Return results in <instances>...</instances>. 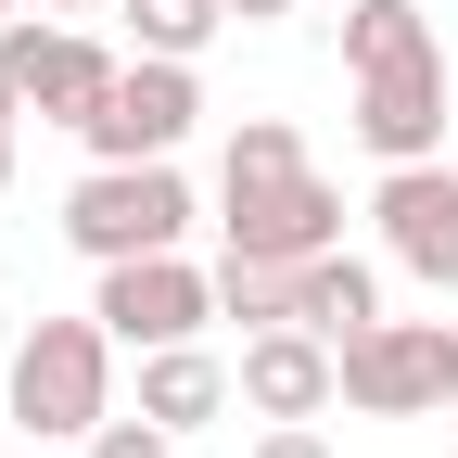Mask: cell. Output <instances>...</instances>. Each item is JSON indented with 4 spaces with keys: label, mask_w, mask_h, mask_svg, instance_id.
<instances>
[{
    "label": "cell",
    "mask_w": 458,
    "mask_h": 458,
    "mask_svg": "<svg viewBox=\"0 0 458 458\" xmlns=\"http://www.w3.org/2000/svg\"><path fill=\"white\" fill-rule=\"evenodd\" d=\"M344 408L357 420H433L445 408V318H369V331H344Z\"/></svg>",
    "instance_id": "obj_6"
},
{
    "label": "cell",
    "mask_w": 458,
    "mask_h": 458,
    "mask_svg": "<svg viewBox=\"0 0 458 458\" xmlns=\"http://www.w3.org/2000/svg\"><path fill=\"white\" fill-rule=\"evenodd\" d=\"M0 369H13V344H0Z\"/></svg>",
    "instance_id": "obj_23"
},
{
    "label": "cell",
    "mask_w": 458,
    "mask_h": 458,
    "mask_svg": "<svg viewBox=\"0 0 458 458\" xmlns=\"http://www.w3.org/2000/svg\"><path fill=\"white\" fill-rule=\"evenodd\" d=\"M13 13H26V0H0V26H13Z\"/></svg>",
    "instance_id": "obj_22"
},
{
    "label": "cell",
    "mask_w": 458,
    "mask_h": 458,
    "mask_svg": "<svg viewBox=\"0 0 458 458\" xmlns=\"http://www.w3.org/2000/svg\"><path fill=\"white\" fill-rule=\"evenodd\" d=\"M242 408L255 420H331L344 408V344L306 331V318H280V331H242Z\"/></svg>",
    "instance_id": "obj_10"
},
{
    "label": "cell",
    "mask_w": 458,
    "mask_h": 458,
    "mask_svg": "<svg viewBox=\"0 0 458 458\" xmlns=\"http://www.w3.org/2000/svg\"><path fill=\"white\" fill-rule=\"evenodd\" d=\"M140 408H153L165 433H204V420L242 408V369H229L216 344H153V357H140Z\"/></svg>",
    "instance_id": "obj_11"
},
{
    "label": "cell",
    "mask_w": 458,
    "mask_h": 458,
    "mask_svg": "<svg viewBox=\"0 0 458 458\" xmlns=\"http://www.w3.org/2000/svg\"><path fill=\"white\" fill-rule=\"evenodd\" d=\"M13 140H26V89H13V64H0V191H13Z\"/></svg>",
    "instance_id": "obj_18"
},
{
    "label": "cell",
    "mask_w": 458,
    "mask_h": 458,
    "mask_svg": "<svg viewBox=\"0 0 458 458\" xmlns=\"http://www.w3.org/2000/svg\"><path fill=\"white\" fill-rule=\"evenodd\" d=\"M216 318L280 331V318H293V267H267V255H216Z\"/></svg>",
    "instance_id": "obj_14"
},
{
    "label": "cell",
    "mask_w": 458,
    "mask_h": 458,
    "mask_svg": "<svg viewBox=\"0 0 458 458\" xmlns=\"http://www.w3.org/2000/svg\"><path fill=\"white\" fill-rule=\"evenodd\" d=\"M280 13H293V0H229V26H280Z\"/></svg>",
    "instance_id": "obj_19"
},
{
    "label": "cell",
    "mask_w": 458,
    "mask_h": 458,
    "mask_svg": "<svg viewBox=\"0 0 458 458\" xmlns=\"http://www.w3.org/2000/svg\"><path fill=\"white\" fill-rule=\"evenodd\" d=\"M255 458H331V433H318V420H267V433H255Z\"/></svg>",
    "instance_id": "obj_17"
},
{
    "label": "cell",
    "mask_w": 458,
    "mask_h": 458,
    "mask_svg": "<svg viewBox=\"0 0 458 458\" xmlns=\"http://www.w3.org/2000/svg\"><path fill=\"white\" fill-rule=\"evenodd\" d=\"M128 13V51H179V64H204L216 26H229V0H114Z\"/></svg>",
    "instance_id": "obj_13"
},
{
    "label": "cell",
    "mask_w": 458,
    "mask_h": 458,
    "mask_svg": "<svg viewBox=\"0 0 458 458\" xmlns=\"http://www.w3.org/2000/svg\"><path fill=\"white\" fill-rule=\"evenodd\" d=\"M179 445H191V433H165L153 408H114V420L89 433V458H179Z\"/></svg>",
    "instance_id": "obj_16"
},
{
    "label": "cell",
    "mask_w": 458,
    "mask_h": 458,
    "mask_svg": "<svg viewBox=\"0 0 458 458\" xmlns=\"http://www.w3.org/2000/svg\"><path fill=\"white\" fill-rule=\"evenodd\" d=\"M191 128H204V77L179 64V51H128L77 140H89V165H153V153H179Z\"/></svg>",
    "instance_id": "obj_4"
},
{
    "label": "cell",
    "mask_w": 458,
    "mask_h": 458,
    "mask_svg": "<svg viewBox=\"0 0 458 458\" xmlns=\"http://www.w3.org/2000/svg\"><path fill=\"white\" fill-rule=\"evenodd\" d=\"M433 38V13L420 0H344V77L357 64H382V51H420Z\"/></svg>",
    "instance_id": "obj_15"
},
{
    "label": "cell",
    "mask_w": 458,
    "mask_h": 458,
    "mask_svg": "<svg viewBox=\"0 0 458 458\" xmlns=\"http://www.w3.org/2000/svg\"><path fill=\"white\" fill-rule=\"evenodd\" d=\"M89 318L128 344V357H153V344H204V318H216V267H191V255H128V267H102Z\"/></svg>",
    "instance_id": "obj_7"
},
{
    "label": "cell",
    "mask_w": 458,
    "mask_h": 458,
    "mask_svg": "<svg viewBox=\"0 0 458 458\" xmlns=\"http://www.w3.org/2000/svg\"><path fill=\"white\" fill-rule=\"evenodd\" d=\"M38 13H114V0H38Z\"/></svg>",
    "instance_id": "obj_21"
},
{
    "label": "cell",
    "mask_w": 458,
    "mask_h": 458,
    "mask_svg": "<svg viewBox=\"0 0 458 458\" xmlns=\"http://www.w3.org/2000/svg\"><path fill=\"white\" fill-rule=\"evenodd\" d=\"M344 242V191L306 165V140L280 114H242L216 153V255H267V267H306Z\"/></svg>",
    "instance_id": "obj_1"
},
{
    "label": "cell",
    "mask_w": 458,
    "mask_h": 458,
    "mask_svg": "<svg viewBox=\"0 0 458 458\" xmlns=\"http://www.w3.org/2000/svg\"><path fill=\"white\" fill-rule=\"evenodd\" d=\"M445 408H458V318H445Z\"/></svg>",
    "instance_id": "obj_20"
},
{
    "label": "cell",
    "mask_w": 458,
    "mask_h": 458,
    "mask_svg": "<svg viewBox=\"0 0 458 458\" xmlns=\"http://www.w3.org/2000/svg\"><path fill=\"white\" fill-rule=\"evenodd\" d=\"M293 318L331 331V344H344V331H369V318H382V267H369V255H344V242L306 255V267H293Z\"/></svg>",
    "instance_id": "obj_12"
},
{
    "label": "cell",
    "mask_w": 458,
    "mask_h": 458,
    "mask_svg": "<svg viewBox=\"0 0 458 458\" xmlns=\"http://www.w3.org/2000/svg\"><path fill=\"white\" fill-rule=\"evenodd\" d=\"M114 344L102 318H26L13 331V369H0V420L38 433V445H89L114 420Z\"/></svg>",
    "instance_id": "obj_2"
},
{
    "label": "cell",
    "mask_w": 458,
    "mask_h": 458,
    "mask_svg": "<svg viewBox=\"0 0 458 458\" xmlns=\"http://www.w3.org/2000/svg\"><path fill=\"white\" fill-rule=\"evenodd\" d=\"M191 179H179V153H153V165H89V179L64 191V242L89 267H128V255H179L191 242Z\"/></svg>",
    "instance_id": "obj_3"
},
{
    "label": "cell",
    "mask_w": 458,
    "mask_h": 458,
    "mask_svg": "<svg viewBox=\"0 0 458 458\" xmlns=\"http://www.w3.org/2000/svg\"><path fill=\"white\" fill-rule=\"evenodd\" d=\"M369 216H382V267H408L420 293H458V165H445V153L382 165Z\"/></svg>",
    "instance_id": "obj_8"
},
{
    "label": "cell",
    "mask_w": 458,
    "mask_h": 458,
    "mask_svg": "<svg viewBox=\"0 0 458 458\" xmlns=\"http://www.w3.org/2000/svg\"><path fill=\"white\" fill-rule=\"evenodd\" d=\"M357 140H369L382 165H420V153H445V38L357 64Z\"/></svg>",
    "instance_id": "obj_9"
},
{
    "label": "cell",
    "mask_w": 458,
    "mask_h": 458,
    "mask_svg": "<svg viewBox=\"0 0 458 458\" xmlns=\"http://www.w3.org/2000/svg\"><path fill=\"white\" fill-rule=\"evenodd\" d=\"M0 64H13V89H26V114H38V128H89V114H102V89H114V51H102L77 13H38V0L0 26Z\"/></svg>",
    "instance_id": "obj_5"
}]
</instances>
